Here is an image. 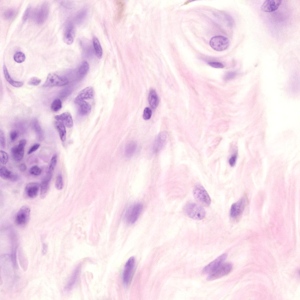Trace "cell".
<instances>
[{"label":"cell","mask_w":300,"mask_h":300,"mask_svg":"<svg viewBox=\"0 0 300 300\" xmlns=\"http://www.w3.org/2000/svg\"><path fill=\"white\" fill-rule=\"evenodd\" d=\"M116 4L117 7V17L120 18L123 10L125 3L122 1L118 0L116 1Z\"/></svg>","instance_id":"e575fe53"},{"label":"cell","mask_w":300,"mask_h":300,"mask_svg":"<svg viewBox=\"0 0 300 300\" xmlns=\"http://www.w3.org/2000/svg\"><path fill=\"white\" fill-rule=\"evenodd\" d=\"M227 257V255L226 254H223L219 256L203 269L202 271V273L209 274L223 264Z\"/></svg>","instance_id":"4fadbf2b"},{"label":"cell","mask_w":300,"mask_h":300,"mask_svg":"<svg viewBox=\"0 0 300 300\" xmlns=\"http://www.w3.org/2000/svg\"><path fill=\"white\" fill-rule=\"evenodd\" d=\"M18 133L15 130L12 131L10 133V137L12 141H14L18 137Z\"/></svg>","instance_id":"7dc6e473"},{"label":"cell","mask_w":300,"mask_h":300,"mask_svg":"<svg viewBox=\"0 0 300 300\" xmlns=\"http://www.w3.org/2000/svg\"><path fill=\"white\" fill-rule=\"evenodd\" d=\"M168 138V133L163 131L160 132L154 142L152 149L155 153L159 151L165 145Z\"/></svg>","instance_id":"7c38bea8"},{"label":"cell","mask_w":300,"mask_h":300,"mask_svg":"<svg viewBox=\"0 0 300 300\" xmlns=\"http://www.w3.org/2000/svg\"><path fill=\"white\" fill-rule=\"evenodd\" d=\"M55 186L56 188L59 190L62 189L63 186V182L62 175L59 174L57 177Z\"/></svg>","instance_id":"836d02e7"},{"label":"cell","mask_w":300,"mask_h":300,"mask_svg":"<svg viewBox=\"0 0 300 300\" xmlns=\"http://www.w3.org/2000/svg\"><path fill=\"white\" fill-rule=\"evenodd\" d=\"M30 209L27 205L22 206L18 212L16 217V222L20 226L25 225L28 222L30 216Z\"/></svg>","instance_id":"9c48e42d"},{"label":"cell","mask_w":300,"mask_h":300,"mask_svg":"<svg viewBox=\"0 0 300 300\" xmlns=\"http://www.w3.org/2000/svg\"><path fill=\"white\" fill-rule=\"evenodd\" d=\"M41 82V79L37 77L34 76L29 79L28 83L32 86H37Z\"/></svg>","instance_id":"ab89813d"},{"label":"cell","mask_w":300,"mask_h":300,"mask_svg":"<svg viewBox=\"0 0 300 300\" xmlns=\"http://www.w3.org/2000/svg\"><path fill=\"white\" fill-rule=\"evenodd\" d=\"M279 0H267L265 1L261 7V10L266 12H271L277 9L282 3Z\"/></svg>","instance_id":"5bb4252c"},{"label":"cell","mask_w":300,"mask_h":300,"mask_svg":"<svg viewBox=\"0 0 300 300\" xmlns=\"http://www.w3.org/2000/svg\"><path fill=\"white\" fill-rule=\"evenodd\" d=\"M47 245L45 243L43 244L42 245V253L43 255L45 254L47 251Z\"/></svg>","instance_id":"f907efd6"},{"label":"cell","mask_w":300,"mask_h":300,"mask_svg":"<svg viewBox=\"0 0 300 300\" xmlns=\"http://www.w3.org/2000/svg\"><path fill=\"white\" fill-rule=\"evenodd\" d=\"M194 197L196 201L201 206H209L211 203V200L208 193L201 185H195L193 190Z\"/></svg>","instance_id":"7a4b0ae2"},{"label":"cell","mask_w":300,"mask_h":300,"mask_svg":"<svg viewBox=\"0 0 300 300\" xmlns=\"http://www.w3.org/2000/svg\"><path fill=\"white\" fill-rule=\"evenodd\" d=\"M247 198L244 196L231 205L230 211V215L233 218L239 216L243 212L247 202Z\"/></svg>","instance_id":"30bf717a"},{"label":"cell","mask_w":300,"mask_h":300,"mask_svg":"<svg viewBox=\"0 0 300 300\" xmlns=\"http://www.w3.org/2000/svg\"><path fill=\"white\" fill-rule=\"evenodd\" d=\"M8 156L5 151L1 150L0 151V161L1 163L3 164H6L8 161Z\"/></svg>","instance_id":"8d00e7d4"},{"label":"cell","mask_w":300,"mask_h":300,"mask_svg":"<svg viewBox=\"0 0 300 300\" xmlns=\"http://www.w3.org/2000/svg\"><path fill=\"white\" fill-rule=\"evenodd\" d=\"M89 69L88 63L86 61L82 62L80 65L78 71V76L82 78L88 72Z\"/></svg>","instance_id":"f1b7e54d"},{"label":"cell","mask_w":300,"mask_h":300,"mask_svg":"<svg viewBox=\"0 0 300 300\" xmlns=\"http://www.w3.org/2000/svg\"><path fill=\"white\" fill-rule=\"evenodd\" d=\"M74 27L72 24H69L66 27L63 36V40L66 44H71L74 41Z\"/></svg>","instance_id":"44dd1931"},{"label":"cell","mask_w":300,"mask_h":300,"mask_svg":"<svg viewBox=\"0 0 300 300\" xmlns=\"http://www.w3.org/2000/svg\"><path fill=\"white\" fill-rule=\"evenodd\" d=\"M94 95L93 88L91 86L87 87L81 91L76 98V100H84L93 98Z\"/></svg>","instance_id":"d6986e66"},{"label":"cell","mask_w":300,"mask_h":300,"mask_svg":"<svg viewBox=\"0 0 300 300\" xmlns=\"http://www.w3.org/2000/svg\"><path fill=\"white\" fill-rule=\"evenodd\" d=\"M236 75V73L234 72H230L226 73L224 76V79L225 80L227 81L234 78Z\"/></svg>","instance_id":"7bdbcfd3"},{"label":"cell","mask_w":300,"mask_h":300,"mask_svg":"<svg viewBox=\"0 0 300 300\" xmlns=\"http://www.w3.org/2000/svg\"><path fill=\"white\" fill-rule=\"evenodd\" d=\"M15 14V11L13 9H9L6 11L4 14V16L6 19H9L13 17Z\"/></svg>","instance_id":"74e56055"},{"label":"cell","mask_w":300,"mask_h":300,"mask_svg":"<svg viewBox=\"0 0 300 300\" xmlns=\"http://www.w3.org/2000/svg\"><path fill=\"white\" fill-rule=\"evenodd\" d=\"M229 39L223 36H215L210 40L209 45L214 50L218 51L224 50L227 49L229 45Z\"/></svg>","instance_id":"52a82bcc"},{"label":"cell","mask_w":300,"mask_h":300,"mask_svg":"<svg viewBox=\"0 0 300 300\" xmlns=\"http://www.w3.org/2000/svg\"><path fill=\"white\" fill-rule=\"evenodd\" d=\"M32 125L38 139L40 140H42L44 137L43 132L37 119H34L33 120Z\"/></svg>","instance_id":"4316f807"},{"label":"cell","mask_w":300,"mask_h":300,"mask_svg":"<svg viewBox=\"0 0 300 300\" xmlns=\"http://www.w3.org/2000/svg\"><path fill=\"white\" fill-rule=\"evenodd\" d=\"M40 146V144H36L33 145L31 147L28 151V154H31L36 151L39 148Z\"/></svg>","instance_id":"c3c4849f"},{"label":"cell","mask_w":300,"mask_h":300,"mask_svg":"<svg viewBox=\"0 0 300 300\" xmlns=\"http://www.w3.org/2000/svg\"><path fill=\"white\" fill-rule=\"evenodd\" d=\"M55 125L61 140L62 142H64L66 140V131L65 125L61 122L58 121L56 122Z\"/></svg>","instance_id":"d4e9b609"},{"label":"cell","mask_w":300,"mask_h":300,"mask_svg":"<svg viewBox=\"0 0 300 300\" xmlns=\"http://www.w3.org/2000/svg\"><path fill=\"white\" fill-rule=\"evenodd\" d=\"M0 142L1 146L5 148L6 146V140L5 135L4 132L1 130L0 131Z\"/></svg>","instance_id":"60d3db41"},{"label":"cell","mask_w":300,"mask_h":300,"mask_svg":"<svg viewBox=\"0 0 300 300\" xmlns=\"http://www.w3.org/2000/svg\"><path fill=\"white\" fill-rule=\"evenodd\" d=\"M152 115V111L151 109L148 108L146 107L144 109L143 114V118L146 120H148L150 119Z\"/></svg>","instance_id":"f35d334b"},{"label":"cell","mask_w":300,"mask_h":300,"mask_svg":"<svg viewBox=\"0 0 300 300\" xmlns=\"http://www.w3.org/2000/svg\"><path fill=\"white\" fill-rule=\"evenodd\" d=\"M49 12L48 4L44 3L39 5L35 9L33 13L34 21L38 24L43 23L48 17Z\"/></svg>","instance_id":"277c9868"},{"label":"cell","mask_w":300,"mask_h":300,"mask_svg":"<svg viewBox=\"0 0 300 300\" xmlns=\"http://www.w3.org/2000/svg\"><path fill=\"white\" fill-rule=\"evenodd\" d=\"M148 99L151 107L154 109L156 108L158 104V98L156 91L152 88L149 90Z\"/></svg>","instance_id":"603a6c76"},{"label":"cell","mask_w":300,"mask_h":300,"mask_svg":"<svg viewBox=\"0 0 300 300\" xmlns=\"http://www.w3.org/2000/svg\"><path fill=\"white\" fill-rule=\"evenodd\" d=\"M75 102L78 106V112L81 115H85L89 114L91 110V105L84 100H75Z\"/></svg>","instance_id":"ffe728a7"},{"label":"cell","mask_w":300,"mask_h":300,"mask_svg":"<svg viewBox=\"0 0 300 300\" xmlns=\"http://www.w3.org/2000/svg\"><path fill=\"white\" fill-rule=\"evenodd\" d=\"M137 148V143L134 141L129 142L126 145L125 149V154L128 157H132L135 152Z\"/></svg>","instance_id":"484cf974"},{"label":"cell","mask_w":300,"mask_h":300,"mask_svg":"<svg viewBox=\"0 0 300 300\" xmlns=\"http://www.w3.org/2000/svg\"><path fill=\"white\" fill-rule=\"evenodd\" d=\"M237 158V154H233L230 158L229 160V163L231 166H233L236 164Z\"/></svg>","instance_id":"f6af8a7d"},{"label":"cell","mask_w":300,"mask_h":300,"mask_svg":"<svg viewBox=\"0 0 300 300\" xmlns=\"http://www.w3.org/2000/svg\"><path fill=\"white\" fill-rule=\"evenodd\" d=\"M143 205L140 203L132 204L127 209L124 216L125 221L129 224L134 223L138 219L142 211Z\"/></svg>","instance_id":"3957f363"},{"label":"cell","mask_w":300,"mask_h":300,"mask_svg":"<svg viewBox=\"0 0 300 300\" xmlns=\"http://www.w3.org/2000/svg\"><path fill=\"white\" fill-rule=\"evenodd\" d=\"M208 64L210 66L215 68H223L224 67V65L221 63L215 62H209Z\"/></svg>","instance_id":"ee69618b"},{"label":"cell","mask_w":300,"mask_h":300,"mask_svg":"<svg viewBox=\"0 0 300 300\" xmlns=\"http://www.w3.org/2000/svg\"><path fill=\"white\" fill-rule=\"evenodd\" d=\"M93 43L96 54L98 58L100 59L102 56L103 50L100 43L96 37L93 38Z\"/></svg>","instance_id":"83f0119b"},{"label":"cell","mask_w":300,"mask_h":300,"mask_svg":"<svg viewBox=\"0 0 300 300\" xmlns=\"http://www.w3.org/2000/svg\"><path fill=\"white\" fill-rule=\"evenodd\" d=\"M232 269L230 263L222 264L210 272L207 278L208 280H212L223 277L228 274Z\"/></svg>","instance_id":"5b68a950"},{"label":"cell","mask_w":300,"mask_h":300,"mask_svg":"<svg viewBox=\"0 0 300 300\" xmlns=\"http://www.w3.org/2000/svg\"><path fill=\"white\" fill-rule=\"evenodd\" d=\"M3 70L5 77L6 81L11 85L16 87H19L22 86L23 83L22 82L16 81L13 80L11 77L5 65L3 67Z\"/></svg>","instance_id":"cb8c5ba5"},{"label":"cell","mask_w":300,"mask_h":300,"mask_svg":"<svg viewBox=\"0 0 300 300\" xmlns=\"http://www.w3.org/2000/svg\"><path fill=\"white\" fill-rule=\"evenodd\" d=\"M55 119L57 121L62 122L68 128L73 126V122L72 116L70 113L66 112L59 115H56Z\"/></svg>","instance_id":"e0dca14e"},{"label":"cell","mask_w":300,"mask_h":300,"mask_svg":"<svg viewBox=\"0 0 300 300\" xmlns=\"http://www.w3.org/2000/svg\"><path fill=\"white\" fill-rule=\"evenodd\" d=\"M62 107V103L61 100L58 98L54 99L51 103V110L53 112H57Z\"/></svg>","instance_id":"4dcf8cb0"},{"label":"cell","mask_w":300,"mask_h":300,"mask_svg":"<svg viewBox=\"0 0 300 300\" xmlns=\"http://www.w3.org/2000/svg\"><path fill=\"white\" fill-rule=\"evenodd\" d=\"M0 176L3 179L9 180L12 181H16L18 179V176L17 174L13 173L4 166H2L0 167Z\"/></svg>","instance_id":"7402d4cb"},{"label":"cell","mask_w":300,"mask_h":300,"mask_svg":"<svg viewBox=\"0 0 300 300\" xmlns=\"http://www.w3.org/2000/svg\"><path fill=\"white\" fill-rule=\"evenodd\" d=\"M135 264L134 257H131L126 262L122 274L123 281L124 284L128 285L130 282L133 276Z\"/></svg>","instance_id":"ba28073f"},{"label":"cell","mask_w":300,"mask_h":300,"mask_svg":"<svg viewBox=\"0 0 300 300\" xmlns=\"http://www.w3.org/2000/svg\"><path fill=\"white\" fill-rule=\"evenodd\" d=\"M26 166L23 163L21 164L19 166L20 170L21 171H24L26 170Z\"/></svg>","instance_id":"816d5d0a"},{"label":"cell","mask_w":300,"mask_h":300,"mask_svg":"<svg viewBox=\"0 0 300 300\" xmlns=\"http://www.w3.org/2000/svg\"><path fill=\"white\" fill-rule=\"evenodd\" d=\"M13 59L15 61L18 63L24 62L25 59V54L21 52H16L14 55Z\"/></svg>","instance_id":"d6a6232c"},{"label":"cell","mask_w":300,"mask_h":300,"mask_svg":"<svg viewBox=\"0 0 300 300\" xmlns=\"http://www.w3.org/2000/svg\"><path fill=\"white\" fill-rule=\"evenodd\" d=\"M57 160L56 154L54 155L50 160L47 173L52 174L57 164Z\"/></svg>","instance_id":"f546056e"},{"label":"cell","mask_w":300,"mask_h":300,"mask_svg":"<svg viewBox=\"0 0 300 300\" xmlns=\"http://www.w3.org/2000/svg\"><path fill=\"white\" fill-rule=\"evenodd\" d=\"M71 91L72 90L71 88H67L64 90L63 95L64 96H67L71 93Z\"/></svg>","instance_id":"681fc988"},{"label":"cell","mask_w":300,"mask_h":300,"mask_svg":"<svg viewBox=\"0 0 300 300\" xmlns=\"http://www.w3.org/2000/svg\"><path fill=\"white\" fill-rule=\"evenodd\" d=\"M29 172L30 174L33 175L38 176L41 174L42 170L38 166H34L30 168Z\"/></svg>","instance_id":"d590c367"},{"label":"cell","mask_w":300,"mask_h":300,"mask_svg":"<svg viewBox=\"0 0 300 300\" xmlns=\"http://www.w3.org/2000/svg\"><path fill=\"white\" fill-rule=\"evenodd\" d=\"M52 174L47 173L40 185V195L41 198L45 197L48 191Z\"/></svg>","instance_id":"2e32d148"},{"label":"cell","mask_w":300,"mask_h":300,"mask_svg":"<svg viewBox=\"0 0 300 300\" xmlns=\"http://www.w3.org/2000/svg\"><path fill=\"white\" fill-rule=\"evenodd\" d=\"M25 139L21 140L19 144L13 147L11 149V153L13 159L17 161L22 159L24 153V148L26 144Z\"/></svg>","instance_id":"8fae6325"},{"label":"cell","mask_w":300,"mask_h":300,"mask_svg":"<svg viewBox=\"0 0 300 300\" xmlns=\"http://www.w3.org/2000/svg\"><path fill=\"white\" fill-rule=\"evenodd\" d=\"M19 259L21 265L24 270H25L27 267V262L23 253L21 250L18 253Z\"/></svg>","instance_id":"1f68e13d"},{"label":"cell","mask_w":300,"mask_h":300,"mask_svg":"<svg viewBox=\"0 0 300 300\" xmlns=\"http://www.w3.org/2000/svg\"><path fill=\"white\" fill-rule=\"evenodd\" d=\"M68 82V80L66 77L51 73L48 75L43 86L45 87L62 86L67 84Z\"/></svg>","instance_id":"8992f818"},{"label":"cell","mask_w":300,"mask_h":300,"mask_svg":"<svg viewBox=\"0 0 300 300\" xmlns=\"http://www.w3.org/2000/svg\"><path fill=\"white\" fill-rule=\"evenodd\" d=\"M184 210L189 217L196 220L202 219L206 214L205 210L202 206L193 202L188 203L185 207Z\"/></svg>","instance_id":"6da1fadb"},{"label":"cell","mask_w":300,"mask_h":300,"mask_svg":"<svg viewBox=\"0 0 300 300\" xmlns=\"http://www.w3.org/2000/svg\"><path fill=\"white\" fill-rule=\"evenodd\" d=\"M87 14L86 10H83L80 11L77 17V21L80 23L85 18Z\"/></svg>","instance_id":"b9f144b4"},{"label":"cell","mask_w":300,"mask_h":300,"mask_svg":"<svg viewBox=\"0 0 300 300\" xmlns=\"http://www.w3.org/2000/svg\"><path fill=\"white\" fill-rule=\"evenodd\" d=\"M30 7L28 6L26 9L25 11L23 14V21H25L28 19L30 15Z\"/></svg>","instance_id":"bcb514c9"},{"label":"cell","mask_w":300,"mask_h":300,"mask_svg":"<svg viewBox=\"0 0 300 300\" xmlns=\"http://www.w3.org/2000/svg\"><path fill=\"white\" fill-rule=\"evenodd\" d=\"M40 185L37 183L31 182L28 184L25 188V192L29 197H35L38 193Z\"/></svg>","instance_id":"ac0fdd59"},{"label":"cell","mask_w":300,"mask_h":300,"mask_svg":"<svg viewBox=\"0 0 300 300\" xmlns=\"http://www.w3.org/2000/svg\"><path fill=\"white\" fill-rule=\"evenodd\" d=\"M81 270L80 265H78L74 270L65 288L66 291L69 292L74 287L78 279Z\"/></svg>","instance_id":"9a60e30c"}]
</instances>
